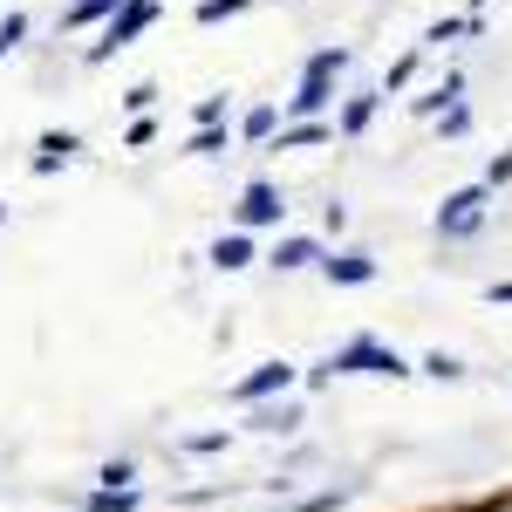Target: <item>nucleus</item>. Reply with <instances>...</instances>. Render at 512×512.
I'll return each mask as SVG.
<instances>
[{"label": "nucleus", "instance_id": "nucleus-1", "mask_svg": "<svg viewBox=\"0 0 512 512\" xmlns=\"http://www.w3.org/2000/svg\"><path fill=\"white\" fill-rule=\"evenodd\" d=\"M349 62H355L349 48H315V55L301 62V89L287 96V117L294 123H321V110L335 103V82L349 76Z\"/></svg>", "mask_w": 512, "mask_h": 512}, {"label": "nucleus", "instance_id": "nucleus-2", "mask_svg": "<svg viewBox=\"0 0 512 512\" xmlns=\"http://www.w3.org/2000/svg\"><path fill=\"white\" fill-rule=\"evenodd\" d=\"M335 376H390V383H403V376H417V369H410L396 349H383L376 335H355L349 349L321 355L315 369H308V383H335Z\"/></svg>", "mask_w": 512, "mask_h": 512}, {"label": "nucleus", "instance_id": "nucleus-3", "mask_svg": "<svg viewBox=\"0 0 512 512\" xmlns=\"http://www.w3.org/2000/svg\"><path fill=\"white\" fill-rule=\"evenodd\" d=\"M485 212H492V185H465V192H451L437 205V233L444 239H465L485 226Z\"/></svg>", "mask_w": 512, "mask_h": 512}, {"label": "nucleus", "instance_id": "nucleus-4", "mask_svg": "<svg viewBox=\"0 0 512 512\" xmlns=\"http://www.w3.org/2000/svg\"><path fill=\"white\" fill-rule=\"evenodd\" d=\"M280 219H287L280 185H274V178H253V185L239 192V205H233V226H239V233H253V226H280Z\"/></svg>", "mask_w": 512, "mask_h": 512}, {"label": "nucleus", "instance_id": "nucleus-5", "mask_svg": "<svg viewBox=\"0 0 512 512\" xmlns=\"http://www.w3.org/2000/svg\"><path fill=\"white\" fill-rule=\"evenodd\" d=\"M151 21H158V0H130V7H123L117 21H110V28H103V41H96V48H89V62H110V55H123V48H130V41L144 35V28H151Z\"/></svg>", "mask_w": 512, "mask_h": 512}, {"label": "nucleus", "instance_id": "nucleus-6", "mask_svg": "<svg viewBox=\"0 0 512 512\" xmlns=\"http://www.w3.org/2000/svg\"><path fill=\"white\" fill-rule=\"evenodd\" d=\"M294 383H301V369H294V362H260V369H253V376H239L226 396L253 410V403H267V396H287Z\"/></svg>", "mask_w": 512, "mask_h": 512}, {"label": "nucleus", "instance_id": "nucleus-7", "mask_svg": "<svg viewBox=\"0 0 512 512\" xmlns=\"http://www.w3.org/2000/svg\"><path fill=\"white\" fill-rule=\"evenodd\" d=\"M328 253H321V239H308V233H287V239H274V253H267V267H280V274H301V267H321Z\"/></svg>", "mask_w": 512, "mask_h": 512}, {"label": "nucleus", "instance_id": "nucleus-8", "mask_svg": "<svg viewBox=\"0 0 512 512\" xmlns=\"http://www.w3.org/2000/svg\"><path fill=\"white\" fill-rule=\"evenodd\" d=\"M383 103H390L383 89H355L349 103H342V117H335V130H342V137H362V130L376 123V110H383Z\"/></svg>", "mask_w": 512, "mask_h": 512}, {"label": "nucleus", "instance_id": "nucleus-9", "mask_svg": "<svg viewBox=\"0 0 512 512\" xmlns=\"http://www.w3.org/2000/svg\"><path fill=\"white\" fill-rule=\"evenodd\" d=\"M321 274L335 280V287H369V280H376V260H369V253H328Z\"/></svg>", "mask_w": 512, "mask_h": 512}, {"label": "nucleus", "instance_id": "nucleus-10", "mask_svg": "<svg viewBox=\"0 0 512 512\" xmlns=\"http://www.w3.org/2000/svg\"><path fill=\"white\" fill-rule=\"evenodd\" d=\"M205 260H212L219 274H239V267H253V239H246V233L233 226V233H219V239H212V253H205Z\"/></svg>", "mask_w": 512, "mask_h": 512}, {"label": "nucleus", "instance_id": "nucleus-11", "mask_svg": "<svg viewBox=\"0 0 512 512\" xmlns=\"http://www.w3.org/2000/svg\"><path fill=\"white\" fill-rule=\"evenodd\" d=\"M335 137H342L335 123H280L274 151H315V144H335Z\"/></svg>", "mask_w": 512, "mask_h": 512}, {"label": "nucleus", "instance_id": "nucleus-12", "mask_svg": "<svg viewBox=\"0 0 512 512\" xmlns=\"http://www.w3.org/2000/svg\"><path fill=\"white\" fill-rule=\"evenodd\" d=\"M458 96H465V76L451 69V76H444V82H431V89H424V96H417L410 110H417V117H437V110H458Z\"/></svg>", "mask_w": 512, "mask_h": 512}, {"label": "nucleus", "instance_id": "nucleus-13", "mask_svg": "<svg viewBox=\"0 0 512 512\" xmlns=\"http://www.w3.org/2000/svg\"><path fill=\"white\" fill-rule=\"evenodd\" d=\"M35 151H41L35 171H55V164H69V158H76L82 144H76V130H41V144H35Z\"/></svg>", "mask_w": 512, "mask_h": 512}, {"label": "nucleus", "instance_id": "nucleus-14", "mask_svg": "<svg viewBox=\"0 0 512 512\" xmlns=\"http://www.w3.org/2000/svg\"><path fill=\"white\" fill-rule=\"evenodd\" d=\"M239 137H246V144H274L280 137V110L274 103H253V110L239 117Z\"/></svg>", "mask_w": 512, "mask_h": 512}, {"label": "nucleus", "instance_id": "nucleus-15", "mask_svg": "<svg viewBox=\"0 0 512 512\" xmlns=\"http://www.w3.org/2000/svg\"><path fill=\"white\" fill-rule=\"evenodd\" d=\"M226 144H233V130H226V123H205V130L185 137V151H192V158H219Z\"/></svg>", "mask_w": 512, "mask_h": 512}, {"label": "nucleus", "instance_id": "nucleus-16", "mask_svg": "<svg viewBox=\"0 0 512 512\" xmlns=\"http://www.w3.org/2000/svg\"><path fill=\"white\" fill-rule=\"evenodd\" d=\"M301 424V403H260L253 410V431H294Z\"/></svg>", "mask_w": 512, "mask_h": 512}, {"label": "nucleus", "instance_id": "nucleus-17", "mask_svg": "<svg viewBox=\"0 0 512 512\" xmlns=\"http://www.w3.org/2000/svg\"><path fill=\"white\" fill-rule=\"evenodd\" d=\"M246 7H253V0H198L192 21L198 28H219V21H233V14H246Z\"/></svg>", "mask_w": 512, "mask_h": 512}, {"label": "nucleus", "instance_id": "nucleus-18", "mask_svg": "<svg viewBox=\"0 0 512 512\" xmlns=\"http://www.w3.org/2000/svg\"><path fill=\"white\" fill-rule=\"evenodd\" d=\"M417 62H424V48H403V55H396V62H390V76L376 82V89H383V96H396V89H403V82L417 76Z\"/></svg>", "mask_w": 512, "mask_h": 512}, {"label": "nucleus", "instance_id": "nucleus-19", "mask_svg": "<svg viewBox=\"0 0 512 512\" xmlns=\"http://www.w3.org/2000/svg\"><path fill=\"white\" fill-rule=\"evenodd\" d=\"M89 512H137V485H123V492H89Z\"/></svg>", "mask_w": 512, "mask_h": 512}, {"label": "nucleus", "instance_id": "nucleus-20", "mask_svg": "<svg viewBox=\"0 0 512 512\" xmlns=\"http://www.w3.org/2000/svg\"><path fill=\"white\" fill-rule=\"evenodd\" d=\"M424 376H437V383H465V362H458V355H424Z\"/></svg>", "mask_w": 512, "mask_h": 512}, {"label": "nucleus", "instance_id": "nucleus-21", "mask_svg": "<svg viewBox=\"0 0 512 512\" xmlns=\"http://www.w3.org/2000/svg\"><path fill=\"white\" fill-rule=\"evenodd\" d=\"M151 103H158V82H130V89H123V110H137V117H144Z\"/></svg>", "mask_w": 512, "mask_h": 512}, {"label": "nucleus", "instance_id": "nucleus-22", "mask_svg": "<svg viewBox=\"0 0 512 512\" xmlns=\"http://www.w3.org/2000/svg\"><path fill=\"white\" fill-rule=\"evenodd\" d=\"M192 123H198V130H205V123H226V96H198Z\"/></svg>", "mask_w": 512, "mask_h": 512}, {"label": "nucleus", "instance_id": "nucleus-23", "mask_svg": "<svg viewBox=\"0 0 512 512\" xmlns=\"http://www.w3.org/2000/svg\"><path fill=\"white\" fill-rule=\"evenodd\" d=\"M478 185H492V192H499V185H512V151H499V158L485 164V178H478Z\"/></svg>", "mask_w": 512, "mask_h": 512}, {"label": "nucleus", "instance_id": "nucleus-24", "mask_svg": "<svg viewBox=\"0 0 512 512\" xmlns=\"http://www.w3.org/2000/svg\"><path fill=\"white\" fill-rule=\"evenodd\" d=\"M21 35H28V14H7V21H0V48L14 55V48H21Z\"/></svg>", "mask_w": 512, "mask_h": 512}, {"label": "nucleus", "instance_id": "nucleus-25", "mask_svg": "<svg viewBox=\"0 0 512 512\" xmlns=\"http://www.w3.org/2000/svg\"><path fill=\"white\" fill-rule=\"evenodd\" d=\"M96 478H103V492H123V485L137 478V465H123V458H117V465H103V472H96Z\"/></svg>", "mask_w": 512, "mask_h": 512}, {"label": "nucleus", "instance_id": "nucleus-26", "mask_svg": "<svg viewBox=\"0 0 512 512\" xmlns=\"http://www.w3.org/2000/svg\"><path fill=\"white\" fill-rule=\"evenodd\" d=\"M465 130H472V110H465V103H458V110H444V137H465Z\"/></svg>", "mask_w": 512, "mask_h": 512}, {"label": "nucleus", "instance_id": "nucleus-27", "mask_svg": "<svg viewBox=\"0 0 512 512\" xmlns=\"http://www.w3.org/2000/svg\"><path fill=\"white\" fill-rule=\"evenodd\" d=\"M151 137H158V123H151V117H137V123H130V137H123V144L137 151V144H151Z\"/></svg>", "mask_w": 512, "mask_h": 512}, {"label": "nucleus", "instance_id": "nucleus-28", "mask_svg": "<svg viewBox=\"0 0 512 512\" xmlns=\"http://www.w3.org/2000/svg\"><path fill=\"white\" fill-rule=\"evenodd\" d=\"M185 451H226V431H205V437H185Z\"/></svg>", "mask_w": 512, "mask_h": 512}, {"label": "nucleus", "instance_id": "nucleus-29", "mask_svg": "<svg viewBox=\"0 0 512 512\" xmlns=\"http://www.w3.org/2000/svg\"><path fill=\"white\" fill-rule=\"evenodd\" d=\"M485 301H492V308H512V280H499V287H485Z\"/></svg>", "mask_w": 512, "mask_h": 512}, {"label": "nucleus", "instance_id": "nucleus-30", "mask_svg": "<svg viewBox=\"0 0 512 512\" xmlns=\"http://www.w3.org/2000/svg\"><path fill=\"white\" fill-rule=\"evenodd\" d=\"M485 7H492V0H472V14H485Z\"/></svg>", "mask_w": 512, "mask_h": 512}, {"label": "nucleus", "instance_id": "nucleus-31", "mask_svg": "<svg viewBox=\"0 0 512 512\" xmlns=\"http://www.w3.org/2000/svg\"><path fill=\"white\" fill-rule=\"evenodd\" d=\"M0 226H7V205H0Z\"/></svg>", "mask_w": 512, "mask_h": 512}]
</instances>
